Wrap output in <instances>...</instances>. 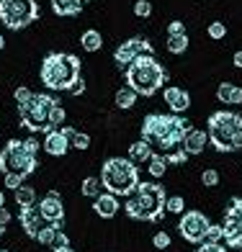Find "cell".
<instances>
[{"label":"cell","mask_w":242,"mask_h":252,"mask_svg":"<svg viewBox=\"0 0 242 252\" xmlns=\"http://www.w3.org/2000/svg\"><path fill=\"white\" fill-rule=\"evenodd\" d=\"M191 129V121L183 119L180 113H147L142 121V142H147L152 152L163 155L168 162L180 165L188 159L183 139Z\"/></svg>","instance_id":"1"},{"label":"cell","mask_w":242,"mask_h":252,"mask_svg":"<svg viewBox=\"0 0 242 252\" xmlns=\"http://www.w3.org/2000/svg\"><path fill=\"white\" fill-rule=\"evenodd\" d=\"M83 62L80 57L70 54V52H49L41 60V85H47L49 90H75V85L83 80Z\"/></svg>","instance_id":"2"},{"label":"cell","mask_w":242,"mask_h":252,"mask_svg":"<svg viewBox=\"0 0 242 252\" xmlns=\"http://www.w3.org/2000/svg\"><path fill=\"white\" fill-rule=\"evenodd\" d=\"M124 77H126V88H132L137 95L152 98L168 83V70L155 54H139L124 70Z\"/></svg>","instance_id":"3"},{"label":"cell","mask_w":242,"mask_h":252,"mask_svg":"<svg viewBox=\"0 0 242 252\" xmlns=\"http://www.w3.org/2000/svg\"><path fill=\"white\" fill-rule=\"evenodd\" d=\"M124 211L134 221H157L168 211V193L160 183H139L132 196H126Z\"/></svg>","instance_id":"4"},{"label":"cell","mask_w":242,"mask_h":252,"mask_svg":"<svg viewBox=\"0 0 242 252\" xmlns=\"http://www.w3.org/2000/svg\"><path fill=\"white\" fill-rule=\"evenodd\" d=\"M209 144L219 152H240L242 150V116L235 111H214L209 121Z\"/></svg>","instance_id":"5"},{"label":"cell","mask_w":242,"mask_h":252,"mask_svg":"<svg viewBox=\"0 0 242 252\" xmlns=\"http://www.w3.org/2000/svg\"><path fill=\"white\" fill-rule=\"evenodd\" d=\"M139 183V167L129 157H108L101 165V186L106 188V193H113L119 198L132 196Z\"/></svg>","instance_id":"6"},{"label":"cell","mask_w":242,"mask_h":252,"mask_svg":"<svg viewBox=\"0 0 242 252\" xmlns=\"http://www.w3.org/2000/svg\"><path fill=\"white\" fill-rule=\"evenodd\" d=\"M54 103H57V98L49 95V93H34V98L29 103L18 106L21 124H24L29 131H34V134L36 131L39 134H49L52 131L49 129V111H52Z\"/></svg>","instance_id":"7"},{"label":"cell","mask_w":242,"mask_h":252,"mask_svg":"<svg viewBox=\"0 0 242 252\" xmlns=\"http://www.w3.org/2000/svg\"><path fill=\"white\" fill-rule=\"evenodd\" d=\"M39 16L41 10L36 0H0V24L10 31L31 26Z\"/></svg>","instance_id":"8"},{"label":"cell","mask_w":242,"mask_h":252,"mask_svg":"<svg viewBox=\"0 0 242 252\" xmlns=\"http://www.w3.org/2000/svg\"><path fill=\"white\" fill-rule=\"evenodd\" d=\"M39 167L36 155L26 152L24 139H10L3 150H0V173H21V175H31Z\"/></svg>","instance_id":"9"},{"label":"cell","mask_w":242,"mask_h":252,"mask_svg":"<svg viewBox=\"0 0 242 252\" xmlns=\"http://www.w3.org/2000/svg\"><path fill=\"white\" fill-rule=\"evenodd\" d=\"M224 245L229 250H242V198H229V206L224 209Z\"/></svg>","instance_id":"10"},{"label":"cell","mask_w":242,"mask_h":252,"mask_svg":"<svg viewBox=\"0 0 242 252\" xmlns=\"http://www.w3.org/2000/svg\"><path fill=\"white\" fill-rule=\"evenodd\" d=\"M211 226V221L206 219L201 211H183L180 216V224H178V232L180 237L191 245H201L206 239V229Z\"/></svg>","instance_id":"11"},{"label":"cell","mask_w":242,"mask_h":252,"mask_svg":"<svg viewBox=\"0 0 242 252\" xmlns=\"http://www.w3.org/2000/svg\"><path fill=\"white\" fill-rule=\"evenodd\" d=\"M72 134L75 129L72 126H60V129H52L49 134H44V150H47V155L52 157H65L67 152H70V142H72Z\"/></svg>","instance_id":"12"},{"label":"cell","mask_w":242,"mask_h":252,"mask_svg":"<svg viewBox=\"0 0 242 252\" xmlns=\"http://www.w3.org/2000/svg\"><path fill=\"white\" fill-rule=\"evenodd\" d=\"M36 209H39L41 219L47 224H54V226L65 224V206H62V198H60V193H57V190H49L47 196L36 203Z\"/></svg>","instance_id":"13"},{"label":"cell","mask_w":242,"mask_h":252,"mask_svg":"<svg viewBox=\"0 0 242 252\" xmlns=\"http://www.w3.org/2000/svg\"><path fill=\"white\" fill-rule=\"evenodd\" d=\"M18 221H21L24 232H26L31 239H36L39 229H41V226H47V221L41 219V214H39V209H36V203L29 206V209H18Z\"/></svg>","instance_id":"14"},{"label":"cell","mask_w":242,"mask_h":252,"mask_svg":"<svg viewBox=\"0 0 242 252\" xmlns=\"http://www.w3.org/2000/svg\"><path fill=\"white\" fill-rule=\"evenodd\" d=\"M163 98H165V103L170 106L173 113H186L191 108V93H188V90H183V88L168 85L163 90Z\"/></svg>","instance_id":"15"},{"label":"cell","mask_w":242,"mask_h":252,"mask_svg":"<svg viewBox=\"0 0 242 252\" xmlns=\"http://www.w3.org/2000/svg\"><path fill=\"white\" fill-rule=\"evenodd\" d=\"M119 209H121L119 196H113V193H98V196L93 198V211L101 216V219H113Z\"/></svg>","instance_id":"16"},{"label":"cell","mask_w":242,"mask_h":252,"mask_svg":"<svg viewBox=\"0 0 242 252\" xmlns=\"http://www.w3.org/2000/svg\"><path fill=\"white\" fill-rule=\"evenodd\" d=\"M206 144H209V131L204 129H191L188 136L183 139V150H186L188 157H196L206 150Z\"/></svg>","instance_id":"17"},{"label":"cell","mask_w":242,"mask_h":252,"mask_svg":"<svg viewBox=\"0 0 242 252\" xmlns=\"http://www.w3.org/2000/svg\"><path fill=\"white\" fill-rule=\"evenodd\" d=\"M216 100L224 106H240L242 103V88L232 85V83H222L216 88Z\"/></svg>","instance_id":"18"},{"label":"cell","mask_w":242,"mask_h":252,"mask_svg":"<svg viewBox=\"0 0 242 252\" xmlns=\"http://www.w3.org/2000/svg\"><path fill=\"white\" fill-rule=\"evenodd\" d=\"M52 10L62 18H70L83 10V0H52Z\"/></svg>","instance_id":"19"},{"label":"cell","mask_w":242,"mask_h":252,"mask_svg":"<svg viewBox=\"0 0 242 252\" xmlns=\"http://www.w3.org/2000/svg\"><path fill=\"white\" fill-rule=\"evenodd\" d=\"M137 57H139V54L134 52V47H132L129 41H124L121 47L113 52V60H116V67H119V70H126V67H129V64L137 60Z\"/></svg>","instance_id":"20"},{"label":"cell","mask_w":242,"mask_h":252,"mask_svg":"<svg viewBox=\"0 0 242 252\" xmlns=\"http://www.w3.org/2000/svg\"><path fill=\"white\" fill-rule=\"evenodd\" d=\"M155 152H152V147H149L147 142H134L132 147H129V159L134 165H142V162H149V157H152Z\"/></svg>","instance_id":"21"},{"label":"cell","mask_w":242,"mask_h":252,"mask_svg":"<svg viewBox=\"0 0 242 252\" xmlns=\"http://www.w3.org/2000/svg\"><path fill=\"white\" fill-rule=\"evenodd\" d=\"M80 44H83V49H85V52H98V49L103 47L101 31H96V29L83 31V36H80Z\"/></svg>","instance_id":"22"},{"label":"cell","mask_w":242,"mask_h":252,"mask_svg":"<svg viewBox=\"0 0 242 252\" xmlns=\"http://www.w3.org/2000/svg\"><path fill=\"white\" fill-rule=\"evenodd\" d=\"M137 95L132 88H121V90H116V95H113V103H116V108H121V111H129L134 103H137Z\"/></svg>","instance_id":"23"},{"label":"cell","mask_w":242,"mask_h":252,"mask_svg":"<svg viewBox=\"0 0 242 252\" xmlns=\"http://www.w3.org/2000/svg\"><path fill=\"white\" fill-rule=\"evenodd\" d=\"M16 193V203H18V209H29V206L36 203V190H34L31 186H21L13 190Z\"/></svg>","instance_id":"24"},{"label":"cell","mask_w":242,"mask_h":252,"mask_svg":"<svg viewBox=\"0 0 242 252\" xmlns=\"http://www.w3.org/2000/svg\"><path fill=\"white\" fill-rule=\"evenodd\" d=\"M147 165H149V175H152V178H163L170 162H168L163 155H157V152H155L152 157H149V162H147Z\"/></svg>","instance_id":"25"},{"label":"cell","mask_w":242,"mask_h":252,"mask_svg":"<svg viewBox=\"0 0 242 252\" xmlns=\"http://www.w3.org/2000/svg\"><path fill=\"white\" fill-rule=\"evenodd\" d=\"M60 229H62V226H54V224L41 226L39 234H36V242H39V245H47V247H54V239H57V232H60Z\"/></svg>","instance_id":"26"},{"label":"cell","mask_w":242,"mask_h":252,"mask_svg":"<svg viewBox=\"0 0 242 252\" xmlns=\"http://www.w3.org/2000/svg\"><path fill=\"white\" fill-rule=\"evenodd\" d=\"M186 49H188V33L168 36V52H170V54H183Z\"/></svg>","instance_id":"27"},{"label":"cell","mask_w":242,"mask_h":252,"mask_svg":"<svg viewBox=\"0 0 242 252\" xmlns=\"http://www.w3.org/2000/svg\"><path fill=\"white\" fill-rule=\"evenodd\" d=\"M101 178H93V175H90V178H85L83 180V186H80V193H83V196H88V198H96L98 196V193H101Z\"/></svg>","instance_id":"28"},{"label":"cell","mask_w":242,"mask_h":252,"mask_svg":"<svg viewBox=\"0 0 242 252\" xmlns=\"http://www.w3.org/2000/svg\"><path fill=\"white\" fill-rule=\"evenodd\" d=\"M65 119H67V113L62 108V103L57 100L54 106H52V111H49V129H60V126L65 124Z\"/></svg>","instance_id":"29"},{"label":"cell","mask_w":242,"mask_h":252,"mask_svg":"<svg viewBox=\"0 0 242 252\" xmlns=\"http://www.w3.org/2000/svg\"><path fill=\"white\" fill-rule=\"evenodd\" d=\"M129 44L134 47V52H137V54H155V47H152V44H149L144 36H132V39H129Z\"/></svg>","instance_id":"30"},{"label":"cell","mask_w":242,"mask_h":252,"mask_svg":"<svg viewBox=\"0 0 242 252\" xmlns=\"http://www.w3.org/2000/svg\"><path fill=\"white\" fill-rule=\"evenodd\" d=\"M24 180H26V175H21V173H5V175H3L5 188H10V190L21 188V186H24Z\"/></svg>","instance_id":"31"},{"label":"cell","mask_w":242,"mask_h":252,"mask_svg":"<svg viewBox=\"0 0 242 252\" xmlns=\"http://www.w3.org/2000/svg\"><path fill=\"white\" fill-rule=\"evenodd\" d=\"M222 239H224L222 224H211L209 229H206V239H204V242H222Z\"/></svg>","instance_id":"32"},{"label":"cell","mask_w":242,"mask_h":252,"mask_svg":"<svg viewBox=\"0 0 242 252\" xmlns=\"http://www.w3.org/2000/svg\"><path fill=\"white\" fill-rule=\"evenodd\" d=\"M134 16L149 18V16H152V3H149V0H137V3H134Z\"/></svg>","instance_id":"33"},{"label":"cell","mask_w":242,"mask_h":252,"mask_svg":"<svg viewBox=\"0 0 242 252\" xmlns=\"http://www.w3.org/2000/svg\"><path fill=\"white\" fill-rule=\"evenodd\" d=\"M34 98V93H31V90L26 88V85H18L16 90H13V100L18 103V106H24V103H29Z\"/></svg>","instance_id":"34"},{"label":"cell","mask_w":242,"mask_h":252,"mask_svg":"<svg viewBox=\"0 0 242 252\" xmlns=\"http://www.w3.org/2000/svg\"><path fill=\"white\" fill-rule=\"evenodd\" d=\"M70 144L75 147V150H80V152H83V150H88V147H90V136H88V134H83V131H75Z\"/></svg>","instance_id":"35"},{"label":"cell","mask_w":242,"mask_h":252,"mask_svg":"<svg viewBox=\"0 0 242 252\" xmlns=\"http://www.w3.org/2000/svg\"><path fill=\"white\" fill-rule=\"evenodd\" d=\"M209 36H211L214 41L224 39V36H227V26L222 24V21H214V24H209Z\"/></svg>","instance_id":"36"},{"label":"cell","mask_w":242,"mask_h":252,"mask_svg":"<svg viewBox=\"0 0 242 252\" xmlns=\"http://www.w3.org/2000/svg\"><path fill=\"white\" fill-rule=\"evenodd\" d=\"M183 209H186V201H183V196H170V198H168V211H170V214H183Z\"/></svg>","instance_id":"37"},{"label":"cell","mask_w":242,"mask_h":252,"mask_svg":"<svg viewBox=\"0 0 242 252\" xmlns=\"http://www.w3.org/2000/svg\"><path fill=\"white\" fill-rule=\"evenodd\" d=\"M196 252H229V247L222 242H201Z\"/></svg>","instance_id":"38"},{"label":"cell","mask_w":242,"mask_h":252,"mask_svg":"<svg viewBox=\"0 0 242 252\" xmlns=\"http://www.w3.org/2000/svg\"><path fill=\"white\" fill-rule=\"evenodd\" d=\"M201 183L206 188H214L219 183V173H216V170H204V173H201Z\"/></svg>","instance_id":"39"},{"label":"cell","mask_w":242,"mask_h":252,"mask_svg":"<svg viewBox=\"0 0 242 252\" xmlns=\"http://www.w3.org/2000/svg\"><path fill=\"white\" fill-rule=\"evenodd\" d=\"M152 245H155L157 250H168V247H170V234H168V232H157V234L152 237Z\"/></svg>","instance_id":"40"},{"label":"cell","mask_w":242,"mask_h":252,"mask_svg":"<svg viewBox=\"0 0 242 252\" xmlns=\"http://www.w3.org/2000/svg\"><path fill=\"white\" fill-rule=\"evenodd\" d=\"M178 33H186V24H183V21H170L168 24V36H178Z\"/></svg>","instance_id":"41"},{"label":"cell","mask_w":242,"mask_h":252,"mask_svg":"<svg viewBox=\"0 0 242 252\" xmlns=\"http://www.w3.org/2000/svg\"><path fill=\"white\" fill-rule=\"evenodd\" d=\"M10 224V211L8 209H0V237L5 234V226Z\"/></svg>","instance_id":"42"},{"label":"cell","mask_w":242,"mask_h":252,"mask_svg":"<svg viewBox=\"0 0 242 252\" xmlns=\"http://www.w3.org/2000/svg\"><path fill=\"white\" fill-rule=\"evenodd\" d=\"M24 147H26V152H31V155H36V152H39V142L34 139V136H29V139H24Z\"/></svg>","instance_id":"43"},{"label":"cell","mask_w":242,"mask_h":252,"mask_svg":"<svg viewBox=\"0 0 242 252\" xmlns=\"http://www.w3.org/2000/svg\"><path fill=\"white\" fill-rule=\"evenodd\" d=\"M62 245H70V239H67V234L60 229V232H57V239H54V247H62Z\"/></svg>","instance_id":"44"},{"label":"cell","mask_w":242,"mask_h":252,"mask_svg":"<svg viewBox=\"0 0 242 252\" xmlns=\"http://www.w3.org/2000/svg\"><path fill=\"white\" fill-rule=\"evenodd\" d=\"M232 64L242 70V49H240V52H235V57H232Z\"/></svg>","instance_id":"45"},{"label":"cell","mask_w":242,"mask_h":252,"mask_svg":"<svg viewBox=\"0 0 242 252\" xmlns=\"http://www.w3.org/2000/svg\"><path fill=\"white\" fill-rule=\"evenodd\" d=\"M83 93H85V83L80 80V83L75 85V90H72V95H83Z\"/></svg>","instance_id":"46"},{"label":"cell","mask_w":242,"mask_h":252,"mask_svg":"<svg viewBox=\"0 0 242 252\" xmlns=\"http://www.w3.org/2000/svg\"><path fill=\"white\" fill-rule=\"evenodd\" d=\"M52 252H75V250H72L70 245H62V247H54Z\"/></svg>","instance_id":"47"},{"label":"cell","mask_w":242,"mask_h":252,"mask_svg":"<svg viewBox=\"0 0 242 252\" xmlns=\"http://www.w3.org/2000/svg\"><path fill=\"white\" fill-rule=\"evenodd\" d=\"M0 209H5V193L0 190Z\"/></svg>","instance_id":"48"},{"label":"cell","mask_w":242,"mask_h":252,"mask_svg":"<svg viewBox=\"0 0 242 252\" xmlns=\"http://www.w3.org/2000/svg\"><path fill=\"white\" fill-rule=\"evenodd\" d=\"M3 47H5V39H3V36H0V49H3Z\"/></svg>","instance_id":"49"},{"label":"cell","mask_w":242,"mask_h":252,"mask_svg":"<svg viewBox=\"0 0 242 252\" xmlns=\"http://www.w3.org/2000/svg\"><path fill=\"white\" fill-rule=\"evenodd\" d=\"M0 252H8V250H0Z\"/></svg>","instance_id":"50"},{"label":"cell","mask_w":242,"mask_h":252,"mask_svg":"<svg viewBox=\"0 0 242 252\" xmlns=\"http://www.w3.org/2000/svg\"><path fill=\"white\" fill-rule=\"evenodd\" d=\"M83 3H88V0H83Z\"/></svg>","instance_id":"51"}]
</instances>
